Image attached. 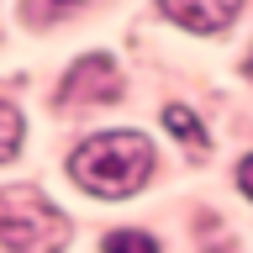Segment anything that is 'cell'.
Wrapping results in <instances>:
<instances>
[{"label": "cell", "instance_id": "3957f363", "mask_svg": "<svg viewBox=\"0 0 253 253\" xmlns=\"http://www.w3.org/2000/svg\"><path fill=\"white\" fill-rule=\"evenodd\" d=\"M116 95H122V74H116V63H111L106 53H90L84 63L69 69L58 100H63V106H79V100L95 106V100H116Z\"/></svg>", "mask_w": 253, "mask_h": 253}, {"label": "cell", "instance_id": "5b68a950", "mask_svg": "<svg viewBox=\"0 0 253 253\" xmlns=\"http://www.w3.org/2000/svg\"><path fill=\"white\" fill-rule=\"evenodd\" d=\"M164 122H169V132L185 142V148H195V153L206 148V126H201V116L190 106H164Z\"/></svg>", "mask_w": 253, "mask_h": 253}, {"label": "cell", "instance_id": "8992f818", "mask_svg": "<svg viewBox=\"0 0 253 253\" xmlns=\"http://www.w3.org/2000/svg\"><path fill=\"white\" fill-rule=\"evenodd\" d=\"M16 148H21V111L11 100H0V164L16 158Z\"/></svg>", "mask_w": 253, "mask_h": 253}, {"label": "cell", "instance_id": "7a4b0ae2", "mask_svg": "<svg viewBox=\"0 0 253 253\" xmlns=\"http://www.w3.org/2000/svg\"><path fill=\"white\" fill-rule=\"evenodd\" d=\"M69 216L32 185L0 190V248L11 253H63Z\"/></svg>", "mask_w": 253, "mask_h": 253}, {"label": "cell", "instance_id": "277c9868", "mask_svg": "<svg viewBox=\"0 0 253 253\" xmlns=\"http://www.w3.org/2000/svg\"><path fill=\"white\" fill-rule=\"evenodd\" d=\"M164 16L169 21H179V27L190 32H221L237 21V5L227 0V5H179V0H164Z\"/></svg>", "mask_w": 253, "mask_h": 253}, {"label": "cell", "instance_id": "9c48e42d", "mask_svg": "<svg viewBox=\"0 0 253 253\" xmlns=\"http://www.w3.org/2000/svg\"><path fill=\"white\" fill-rule=\"evenodd\" d=\"M248 74H253V53H248Z\"/></svg>", "mask_w": 253, "mask_h": 253}, {"label": "cell", "instance_id": "52a82bcc", "mask_svg": "<svg viewBox=\"0 0 253 253\" xmlns=\"http://www.w3.org/2000/svg\"><path fill=\"white\" fill-rule=\"evenodd\" d=\"M100 248H106V253H158V243L148 232H111Z\"/></svg>", "mask_w": 253, "mask_h": 253}, {"label": "cell", "instance_id": "ba28073f", "mask_svg": "<svg viewBox=\"0 0 253 253\" xmlns=\"http://www.w3.org/2000/svg\"><path fill=\"white\" fill-rule=\"evenodd\" d=\"M237 185H243V195L253 201V153L243 158V164H237Z\"/></svg>", "mask_w": 253, "mask_h": 253}, {"label": "cell", "instance_id": "6da1fadb", "mask_svg": "<svg viewBox=\"0 0 253 253\" xmlns=\"http://www.w3.org/2000/svg\"><path fill=\"white\" fill-rule=\"evenodd\" d=\"M69 169L90 195H132L153 174V142L142 132H95L74 148Z\"/></svg>", "mask_w": 253, "mask_h": 253}]
</instances>
